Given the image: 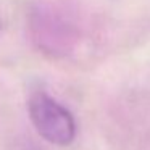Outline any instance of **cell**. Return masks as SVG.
<instances>
[{
	"label": "cell",
	"mask_w": 150,
	"mask_h": 150,
	"mask_svg": "<svg viewBox=\"0 0 150 150\" xmlns=\"http://www.w3.org/2000/svg\"><path fill=\"white\" fill-rule=\"evenodd\" d=\"M29 116L37 132L55 145H68L74 140L76 123L73 115L52 97L37 92L29 98Z\"/></svg>",
	"instance_id": "1"
}]
</instances>
